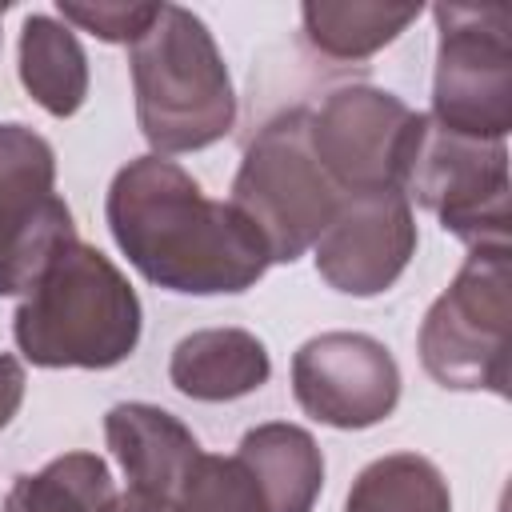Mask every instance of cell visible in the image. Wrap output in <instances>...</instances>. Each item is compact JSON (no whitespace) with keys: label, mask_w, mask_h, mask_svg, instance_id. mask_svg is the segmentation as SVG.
<instances>
[{"label":"cell","mask_w":512,"mask_h":512,"mask_svg":"<svg viewBox=\"0 0 512 512\" xmlns=\"http://www.w3.org/2000/svg\"><path fill=\"white\" fill-rule=\"evenodd\" d=\"M104 216L128 264L168 292H244L272 264L228 200H208L176 160L156 152L128 160L112 176Z\"/></svg>","instance_id":"cell-1"},{"label":"cell","mask_w":512,"mask_h":512,"mask_svg":"<svg viewBox=\"0 0 512 512\" xmlns=\"http://www.w3.org/2000/svg\"><path fill=\"white\" fill-rule=\"evenodd\" d=\"M140 296L92 244H64L24 292L12 336L40 368H116L140 344Z\"/></svg>","instance_id":"cell-2"},{"label":"cell","mask_w":512,"mask_h":512,"mask_svg":"<svg viewBox=\"0 0 512 512\" xmlns=\"http://www.w3.org/2000/svg\"><path fill=\"white\" fill-rule=\"evenodd\" d=\"M128 64L136 120L156 156L196 152L232 132V76L208 24L196 12L180 4H160L144 36L128 44Z\"/></svg>","instance_id":"cell-3"},{"label":"cell","mask_w":512,"mask_h":512,"mask_svg":"<svg viewBox=\"0 0 512 512\" xmlns=\"http://www.w3.org/2000/svg\"><path fill=\"white\" fill-rule=\"evenodd\" d=\"M340 200L344 192L312 152V112L292 108L248 140L228 204L260 236L272 264H292L320 240Z\"/></svg>","instance_id":"cell-4"},{"label":"cell","mask_w":512,"mask_h":512,"mask_svg":"<svg viewBox=\"0 0 512 512\" xmlns=\"http://www.w3.org/2000/svg\"><path fill=\"white\" fill-rule=\"evenodd\" d=\"M512 264L508 248H472L420 324V364L452 392L508 396Z\"/></svg>","instance_id":"cell-5"},{"label":"cell","mask_w":512,"mask_h":512,"mask_svg":"<svg viewBox=\"0 0 512 512\" xmlns=\"http://www.w3.org/2000/svg\"><path fill=\"white\" fill-rule=\"evenodd\" d=\"M396 192L428 208L468 248H508L512 180L504 140H472L416 112Z\"/></svg>","instance_id":"cell-6"},{"label":"cell","mask_w":512,"mask_h":512,"mask_svg":"<svg viewBox=\"0 0 512 512\" xmlns=\"http://www.w3.org/2000/svg\"><path fill=\"white\" fill-rule=\"evenodd\" d=\"M432 120L472 140L512 132V12L500 4H436Z\"/></svg>","instance_id":"cell-7"},{"label":"cell","mask_w":512,"mask_h":512,"mask_svg":"<svg viewBox=\"0 0 512 512\" xmlns=\"http://www.w3.org/2000/svg\"><path fill=\"white\" fill-rule=\"evenodd\" d=\"M80 240L56 196V152L28 124H0V296H24L52 256Z\"/></svg>","instance_id":"cell-8"},{"label":"cell","mask_w":512,"mask_h":512,"mask_svg":"<svg viewBox=\"0 0 512 512\" xmlns=\"http://www.w3.org/2000/svg\"><path fill=\"white\" fill-rule=\"evenodd\" d=\"M412 120L416 112L384 88H336L312 112V152L344 196L396 192Z\"/></svg>","instance_id":"cell-9"},{"label":"cell","mask_w":512,"mask_h":512,"mask_svg":"<svg viewBox=\"0 0 512 512\" xmlns=\"http://www.w3.org/2000/svg\"><path fill=\"white\" fill-rule=\"evenodd\" d=\"M292 392L328 428H372L400 400V368L368 332H320L292 356Z\"/></svg>","instance_id":"cell-10"},{"label":"cell","mask_w":512,"mask_h":512,"mask_svg":"<svg viewBox=\"0 0 512 512\" xmlns=\"http://www.w3.org/2000/svg\"><path fill=\"white\" fill-rule=\"evenodd\" d=\"M316 272L344 296H380L416 252L412 204L400 192H352L312 244Z\"/></svg>","instance_id":"cell-11"},{"label":"cell","mask_w":512,"mask_h":512,"mask_svg":"<svg viewBox=\"0 0 512 512\" xmlns=\"http://www.w3.org/2000/svg\"><path fill=\"white\" fill-rule=\"evenodd\" d=\"M104 440L112 456L120 460L128 488L156 492L164 500H176L180 484L188 480L192 464L200 460V440L168 412L144 400H128L108 408L104 416Z\"/></svg>","instance_id":"cell-12"},{"label":"cell","mask_w":512,"mask_h":512,"mask_svg":"<svg viewBox=\"0 0 512 512\" xmlns=\"http://www.w3.org/2000/svg\"><path fill=\"white\" fill-rule=\"evenodd\" d=\"M272 360L260 336L248 328H200L172 348L168 380L188 400L220 404L268 384Z\"/></svg>","instance_id":"cell-13"},{"label":"cell","mask_w":512,"mask_h":512,"mask_svg":"<svg viewBox=\"0 0 512 512\" xmlns=\"http://www.w3.org/2000/svg\"><path fill=\"white\" fill-rule=\"evenodd\" d=\"M236 460L252 472L264 512H312L324 488V456L300 424L272 420L240 436Z\"/></svg>","instance_id":"cell-14"},{"label":"cell","mask_w":512,"mask_h":512,"mask_svg":"<svg viewBox=\"0 0 512 512\" xmlns=\"http://www.w3.org/2000/svg\"><path fill=\"white\" fill-rule=\"evenodd\" d=\"M20 84L48 116L80 112L88 96V60L76 32L56 16H28L20 28Z\"/></svg>","instance_id":"cell-15"},{"label":"cell","mask_w":512,"mask_h":512,"mask_svg":"<svg viewBox=\"0 0 512 512\" xmlns=\"http://www.w3.org/2000/svg\"><path fill=\"white\" fill-rule=\"evenodd\" d=\"M416 16L420 4H372V0H308L300 8L308 44L332 60H364L380 52Z\"/></svg>","instance_id":"cell-16"},{"label":"cell","mask_w":512,"mask_h":512,"mask_svg":"<svg viewBox=\"0 0 512 512\" xmlns=\"http://www.w3.org/2000/svg\"><path fill=\"white\" fill-rule=\"evenodd\" d=\"M116 484L96 452H64L16 476L0 512H112Z\"/></svg>","instance_id":"cell-17"},{"label":"cell","mask_w":512,"mask_h":512,"mask_svg":"<svg viewBox=\"0 0 512 512\" xmlns=\"http://www.w3.org/2000/svg\"><path fill=\"white\" fill-rule=\"evenodd\" d=\"M344 512H452V496L428 456L392 452L352 480Z\"/></svg>","instance_id":"cell-18"},{"label":"cell","mask_w":512,"mask_h":512,"mask_svg":"<svg viewBox=\"0 0 512 512\" xmlns=\"http://www.w3.org/2000/svg\"><path fill=\"white\" fill-rule=\"evenodd\" d=\"M172 512H264V496L236 456L200 452L172 500Z\"/></svg>","instance_id":"cell-19"},{"label":"cell","mask_w":512,"mask_h":512,"mask_svg":"<svg viewBox=\"0 0 512 512\" xmlns=\"http://www.w3.org/2000/svg\"><path fill=\"white\" fill-rule=\"evenodd\" d=\"M56 12L64 24H76L80 32H92L108 44H136L144 28L156 20L160 4H124V0H60Z\"/></svg>","instance_id":"cell-20"},{"label":"cell","mask_w":512,"mask_h":512,"mask_svg":"<svg viewBox=\"0 0 512 512\" xmlns=\"http://www.w3.org/2000/svg\"><path fill=\"white\" fill-rule=\"evenodd\" d=\"M20 400H24V368L16 356L0 352V428L20 412Z\"/></svg>","instance_id":"cell-21"},{"label":"cell","mask_w":512,"mask_h":512,"mask_svg":"<svg viewBox=\"0 0 512 512\" xmlns=\"http://www.w3.org/2000/svg\"><path fill=\"white\" fill-rule=\"evenodd\" d=\"M112 512H172V500L156 496V492H140V488H128L124 496H116V508Z\"/></svg>","instance_id":"cell-22"},{"label":"cell","mask_w":512,"mask_h":512,"mask_svg":"<svg viewBox=\"0 0 512 512\" xmlns=\"http://www.w3.org/2000/svg\"><path fill=\"white\" fill-rule=\"evenodd\" d=\"M0 16H4V4H0Z\"/></svg>","instance_id":"cell-23"}]
</instances>
